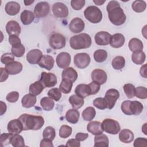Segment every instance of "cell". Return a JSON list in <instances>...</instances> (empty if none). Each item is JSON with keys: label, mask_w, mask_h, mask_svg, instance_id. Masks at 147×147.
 <instances>
[{"label": "cell", "mask_w": 147, "mask_h": 147, "mask_svg": "<svg viewBox=\"0 0 147 147\" xmlns=\"http://www.w3.org/2000/svg\"><path fill=\"white\" fill-rule=\"evenodd\" d=\"M109 19L110 22L116 26L123 24L126 20V17L120 4L117 1H110L106 7Z\"/></svg>", "instance_id": "1"}, {"label": "cell", "mask_w": 147, "mask_h": 147, "mask_svg": "<svg viewBox=\"0 0 147 147\" xmlns=\"http://www.w3.org/2000/svg\"><path fill=\"white\" fill-rule=\"evenodd\" d=\"M18 119L22 125L23 130H37L40 129L44 124V118L40 115L23 114L20 116Z\"/></svg>", "instance_id": "2"}, {"label": "cell", "mask_w": 147, "mask_h": 147, "mask_svg": "<svg viewBox=\"0 0 147 147\" xmlns=\"http://www.w3.org/2000/svg\"><path fill=\"white\" fill-rule=\"evenodd\" d=\"M91 42L90 36L84 33L72 36L69 40L70 47L75 50L88 48L91 46Z\"/></svg>", "instance_id": "3"}, {"label": "cell", "mask_w": 147, "mask_h": 147, "mask_svg": "<svg viewBox=\"0 0 147 147\" xmlns=\"http://www.w3.org/2000/svg\"><path fill=\"white\" fill-rule=\"evenodd\" d=\"M144 109L142 104L137 100H126L121 104V110L126 115H137L141 113Z\"/></svg>", "instance_id": "4"}, {"label": "cell", "mask_w": 147, "mask_h": 147, "mask_svg": "<svg viewBox=\"0 0 147 147\" xmlns=\"http://www.w3.org/2000/svg\"><path fill=\"white\" fill-rule=\"evenodd\" d=\"M84 15L85 18L92 24L99 23L102 19L101 10L95 6L87 7L84 11Z\"/></svg>", "instance_id": "5"}, {"label": "cell", "mask_w": 147, "mask_h": 147, "mask_svg": "<svg viewBox=\"0 0 147 147\" xmlns=\"http://www.w3.org/2000/svg\"><path fill=\"white\" fill-rule=\"evenodd\" d=\"M101 126L103 131L110 134H117L121 130L118 122L110 118L104 119L101 123Z\"/></svg>", "instance_id": "6"}, {"label": "cell", "mask_w": 147, "mask_h": 147, "mask_svg": "<svg viewBox=\"0 0 147 147\" xmlns=\"http://www.w3.org/2000/svg\"><path fill=\"white\" fill-rule=\"evenodd\" d=\"M49 44L50 47L54 49H62L65 46V38L60 33H53L49 37Z\"/></svg>", "instance_id": "7"}, {"label": "cell", "mask_w": 147, "mask_h": 147, "mask_svg": "<svg viewBox=\"0 0 147 147\" xmlns=\"http://www.w3.org/2000/svg\"><path fill=\"white\" fill-rule=\"evenodd\" d=\"M119 98V93L117 90L114 88L108 90L106 91L104 98L107 104V108L108 109H112Z\"/></svg>", "instance_id": "8"}, {"label": "cell", "mask_w": 147, "mask_h": 147, "mask_svg": "<svg viewBox=\"0 0 147 147\" xmlns=\"http://www.w3.org/2000/svg\"><path fill=\"white\" fill-rule=\"evenodd\" d=\"M74 61L76 67L80 69H84L90 64L91 59L86 53H79L75 55Z\"/></svg>", "instance_id": "9"}, {"label": "cell", "mask_w": 147, "mask_h": 147, "mask_svg": "<svg viewBox=\"0 0 147 147\" xmlns=\"http://www.w3.org/2000/svg\"><path fill=\"white\" fill-rule=\"evenodd\" d=\"M44 87H52L57 84L56 76L51 72H42L41 74V78L39 80Z\"/></svg>", "instance_id": "10"}, {"label": "cell", "mask_w": 147, "mask_h": 147, "mask_svg": "<svg viewBox=\"0 0 147 147\" xmlns=\"http://www.w3.org/2000/svg\"><path fill=\"white\" fill-rule=\"evenodd\" d=\"M53 15L57 18H65L68 15L67 6L62 2H56L52 6Z\"/></svg>", "instance_id": "11"}, {"label": "cell", "mask_w": 147, "mask_h": 147, "mask_svg": "<svg viewBox=\"0 0 147 147\" xmlns=\"http://www.w3.org/2000/svg\"><path fill=\"white\" fill-rule=\"evenodd\" d=\"M50 11L49 5L47 2H40L37 3L34 9V14L36 17L41 18L47 16Z\"/></svg>", "instance_id": "12"}, {"label": "cell", "mask_w": 147, "mask_h": 147, "mask_svg": "<svg viewBox=\"0 0 147 147\" xmlns=\"http://www.w3.org/2000/svg\"><path fill=\"white\" fill-rule=\"evenodd\" d=\"M71 55L67 52H61L58 54L56 59V62L57 66L61 68H65L69 66L71 63Z\"/></svg>", "instance_id": "13"}, {"label": "cell", "mask_w": 147, "mask_h": 147, "mask_svg": "<svg viewBox=\"0 0 147 147\" xmlns=\"http://www.w3.org/2000/svg\"><path fill=\"white\" fill-rule=\"evenodd\" d=\"M91 79L93 82L103 84L107 80V74L105 71L101 69H95L91 72Z\"/></svg>", "instance_id": "14"}, {"label": "cell", "mask_w": 147, "mask_h": 147, "mask_svg": "<svg viewBox=\"0 0 147 147\" xmlns=\"http://www.w3.org/2000/svg\"><path fill=\"white\" fill-rule=\"evenodd\" d=\"M85 27L84 21L79 17H76L72 19L69 25V30L74 33H78L82 32Z\"/></svg>", "instance_id": "15"}, {"label": "cell", "mask_w": 147, "mask_h": 147, "mask_svg": "<svg viewBox=\"0 0 147 147\" xmlns=\"http://www.w3.org/2000/svg\"><path fill=\"white\" fill-rule=\"evenodd\" d=\"M111 35L105 31H100L95 35V41L98 45H107L110 44Z\"/></svg>", "instance_id": "16"}, {"label": "cell", "mask_w": 147, "mask_h": 147, "mask_svg": "<svg viewBox=\"0 0 147 147\" xmlns=\"http://www.w3.org/2000/svg\"><path fill=\"white\" fill-rule=\"evenodd\" d=\"M42 56V53L40 49H32L26 55V60L31 64H38Z\"/></svg>", "instance_id": "17"}, {"label": "cell", "mask_w": 147, "mask_h": 147, "mask_svg": "<svg viewBox=\"0 0 147 147\" xmlns=\"http://www.w3.org/2000/svg\"><path fill=\"white\" fill-rule=\"evenodd\" d=\"M7 130L13 134H19L23 130V126L21 121L18 119L11 120L7 124Z\"/></svg>", "instance_id": "18"}, {"label": "cell", "mask_w": 147, "mask_h": 147, "mask_svg": "<svg viewBox=\"0 0 147 147\" xmlns=\"http://www.w3.org/2000/svg\"><path fill=\"white\" fill-rule=\"evenodd\" d=\"M6 30L9 36H18L21 33V26L16 21L11 20L7 22L6 25Z\"/></svg>", "instance_id": "19"}, {"label": "cell", "mask_w": 147, "mask_h": 147, "mask_svg": "<svg viewBox=\"0 0 147 147\" xmlns=\"http://www.w3.org/2000/svg\"><path fill=\"white\" fill-rule=\"evenodd\" d=\"M62 80L75 82L78 78V73L72 67H67L64 68L61 74Z\"/></svg>", "instance_id": "20"}, {"label": "cell", "mask_w": 147, "mask_h": 147, "mask_svg": "<svg viewBox=\"0 0 147 147\" xmlns=\"http://www.w3.org/2000/svg\"><path fill=\"white\" fill-rule=\"evenodd\" d=\"M55 60L53 57L48 55H43L38 63L40 67L45 68L48 71H50L53 68Z\"/></svg>", "instance_id": "21"}, {"label": "cell", "mask_w": 147, "mask_h": 147, "mask_svg": "<svg viewBox=\"0 0 147 147\" xmlns=\"http://www.w3.org/2000/svg\"><path fill=\"white\" fill-rule=\"evenodd\" d=\"M125 42L124 36L121 33H115L111 36L110 44L113 48H119L122 47Z\"/></svg>", "instance_id": "22"}, {"label": "cell", "mask_w": 147, "mask_h": 147, "mask_svg": "<svg viewBox=\"0 0 147 147\" xmlns=\"http://www.w3.org/2000/svg\"><path fill=\"white\" fill-rule=\"evenodd\" d=\"M5 69L10 75H17L22 70V64L17 61H14L5 65Z\"/></svg>", "instance_id": "23"}, {"label": "cell", "mask_w": 147, "mask_h": 147, "mask_svg": "<svg viewBox=\"0 0 147 147\" xmlns=\"http://www.w3.org/2000/svg\"><path fill=\"white\" fill-rule=\"evenodd\" d=\"M20 5L15 1L7 2L5 7L6 13L9 16H15L18 14L20 10Z\"/></svg>", "instance_id": "24"}, {"label": "cell", "mask_w": 147, "mask_h": 147, "mask_svg": "<svg viewBox=\"0 0 147 147\" xmlns=\"http://www.w3.org/2000/svg\"><path fill=\"white\" fill-rule=\"evenodd\" d=\"M87 130L88 132L95 136L102 134L103 132V130L101 126V123L95 121H91L88 123Z\"/></svg>", "instance_id": "25"}, {"label": "cell", "mask_w": 147, "mask_h": 147, "mask_svg": "<svg viewBox=\"0 0 147 147\" xmlns=\"http://www.w3.org/2000/svg\"><path fill=\"white\" fill-rule=\"evenodd\" d=\"M75 92L76 95L82 98H85L91 95L90 87L86 84H78L75 89Z\"/></svg>", "instance_id": "26"}, {"label": "cell", "mask_w": 147, "mask_h": 147, "mask_svg": "<svg viewBox=\"0 0 147 147\" xmlns=\"http://www.w3.org/2000/svg\"><path fill=\"white\" fill-rule=\"evenodd\" d=\"M133 133L129 129H123L119 133V140L125 144L131 142L134 139Z\"/></svg>", "instance_id": "27"}, {"label": "cell", "mask_w": 147, "mask_h": 147, "mask_svg": "<svg viewBox=\"0 0 147 147\" xmlns=\"http://www.w3.org/2000/svg\"><path fill=\"white\" fill-rule=\"evenodd\" d=\"M36 96L32 94H28L25 95L22 99L21 103L23 107L25 108H30L34 106L36 103Z\"/></svg>", "instance_id": "28"}, {"label": "cell", "mask_w": 147, "mask_h": 147, "mask_svg": "<svg viewBox=\"0 0 147 147\" xmlns=\"http://www.w3.org/2000/svg\"><path fill=\"white\" fill-rule=\"evenodd\" d=\"M80 113L75 109L68 110L65 114L66 120L72 124L76 123L79 119Z\"/></svg>", "instance_id": "29"}, {"label": "cell", "mask_w": 147, "mask_h": 147, "mask_svg": "<svg viewBox=\"0 0 147 147\" xmlns=\"http://www.w3.org/2000/svg\"><path fill=\"white\" fill-rule=\"evenodd\" d=\"M109 145V138L103 134L95 135L94 137L95 147H108Z\"/></svg>", "instance_id": "30"}, {"label": "cell", "mask_w": 147, "mask_h": 147, "mask_svg": "<svg viewBox=\"0 0 147 147\" xmlns=\"http://www.w3.org/2000/svg\"><path fill=\"white\" fill-rule=\"evenodd\" d=\"M34 14L32 11L28 10L22 11L20 16L21 21L25 25L30 24L34 21Z\"/></svg>", "instance_id": "31"}, {"label": "cell", "mask_w": 147, "mask_h": 147, "mask_svg": "<svg viewBox=\"0 0 147 147\" xmlns=\"http://www.w3.org/2000/svg\"><path fill=\"white\" fill-rule=\"evenodd\" d=\"M128 46L130 50L133 52L138 51H142L144 48V45L141 40L137 38H131L129 42Z\"/></svg>", "instance_id": "32"}, {"label": "cell", "mask_w": 147, "mask_h": 147, "mask_svg": "<svg viewBox=\"0 0 147 147\" xmlns=\"http://www.w3.org/2000/svg\"><path fill=\"white\" fill-rule=\"evenodd\" d=\"M44 88L45 87L42 84V83L40 80H38L30 85L29 91L30 94H32L36 96L41 94L44 89Z\"/></svg>", "instance_id": "33"}, {"label": "cell", "mask_w": 147, "mask_h": 147, "mask_svg": "<svg viewBox=\"0 0 147 147\" xmlns=\"http://www.w3.org/2000/svg\"><path fill=\"white\" fill-rule=\"evenodd\" d=\"M145 54L142 51L134 52L131 55V60L133 62L137 65L142 64L145 62Z\"/></svg>", "instance_id": "34"}, {"label": "cell", "mask_w": 147, "mask_h": 147, "mask_svg": "<svg viewBox=\"0 0 147 147\" xmlns=\"http://www.w3.org/2000/svg\"><path fill=\"white\" fill-rule=\"evenodd\" d=\"M69 102L72 105L73 109H79L84 105L83 98L78 96L77 95H72L69 98Z\"/></svg>", "instance_id": "35"}, {"label": "cell", "mask_w": 147, "mask_h": 147, "mask_svg": "<svg viewBox=\"0 0 147 147\" xmlns=\"http://www.w3.org/2000/svg\"><path fill=\"white\" fill-rule=\"evenodd\" d=\"M40 105L44 110L51 111L53 109L55 103L54 101H53L52 99H51V98L45 96L41 99Z\"/></svg>", "instance_id": "36"}, {"label": "cell", "mask_w": 147, "mask_h": 147, "mask_svg": "<svg viewBox=\"0 0 147 147\" xmlns=\"http://www.w3.org/2000/svg\"><path fill=\"white\" fill-rule=\"evenodd\" d=\"M96 115V111L93 107H87L82 112V117L84 121H91Z\"/></svg>", "instance_id": "37"}, {"label": "cell", "mask_w": 147, "mask_h": 147, "mask_svg": "<svg viewBox=\"0 0 147 147\" xmlns=\"http://www.w3.org/2000/svg\"><path fill=\"white\" fill-rule=\"evenodd\" d=\"M111 64L115 69H121L125 65V59L123 56H116L113 59Z\"/></svg>", "instance_id": "38"}, {"label": "cell", "mask_w": 147, "mask_h": 147, "mask_svg": "<svg viewBox=\"0 0 147 147\" xmlns=\"http://www.w3.org/2000/svg\"><path fill=\"white\" fill-rule=\"evenodd\" d=\"M107 57V52L104 49H98L94 53V58L97 63L104 62Z\"/></svg>", "instance_id": "39"}, {"label": "cell", "mask_w": 147, "mask_h": 147, "mask_svg": "<svg viewBox=\"0 0 147 147\" xmlns=\"http://www.w3.org/2000/svg\"><path fill=\"white\" fill-rule=\"evenodd\" d=\"M131 7L133 10L137 13L143 12L146 7V2L144 1H134L131 5Z\"/></svg>", "instance_id": "40"}, {"label": "cell", "mask_w": 147, "mask_h": 147, "mask_svg": "<svg viewBox=\"0 0 147 147\" xmlns=\"http://www.w3.org/2000/svg\"><path fill=\"white\" fill-rule=\"evenodd\" d=\"M11 144L14 147H22L25 146L24 138L19 134H13L11 140Z\"/></svg>", "instance_id": "41"}, {"label": "cell", "mask_w": 147, "mask_h": 147, "mask_svg": "<svg viewBox=\"0 0 147 147\" xmlns=\"http://www.w3.org/2000/svg\"><path fill=\"white\" fill-rule=\"evenodd\" d=\"M11 53L16 57H22L25 52V48L23 44H19L18 45L12 46L11 47Z\"/></svg>", "instance_id": "42"}, {"label": "cell", "mask_w": 147, "mask_h": 147, "mask_svg": "<svg viewBox=\"0 0 147 147\" xmlns=\"http://www.w3.org/2000/svg\"><path fill=\"white\" fill-rule=\"evenodd\" d=\"M55 136H56L55 130L52 126L46 127L42 132L43 138H46L51 141H53L55 138Z\"/></svg>", "instance_id": "43"}, {"label": "cell", "mask_w": 147, "mask_h": 147, "mask_svg": "<svg viewBox=\"0 0 147 147\" xmlns=\"http://www.w3.org/2000/svg\"><path fill=\"white\" fill-rule=\"evenodd\" d=\"M73 83L70 81L62 80L59 86L60 91L64 94H68L71 92Z\"/></svg>", "instance_id": "44"}, {"label": "cell", "mask_w": 147, "mask_h": 147, "mask_svg": "<svg viewBox=\"0 0 147 147\" xmlns=\"http://www.w3.org/2000/svg\"><path fill=\"white\" fill-rule=\"evenodd\" d=\"M123 91L126 95V96L129 98H133L135 96V90L136 88L131 83L125 84L123 87Z\"/></svg>", "instance_id": "45"}, {"label": "cell", "mask_w": 147, "mask_h": 147, "mask_svg": "<svg viewBox=\"0 0 147 147\" xmlns=\"http://www.w3.org/2000/svg\"><path fill=\"white\" fill-rule=\"evenodd\" d=\"M72 131V129L71 126L66 125H63L60 128L59 136L62 138H66L71 136Z\"/></svg>", "instance_id": "46"}, {"label": "cell", "mask_w": 147, "mask_h": 147, "mask_svg": "<svg viewBox=\"0 0 147 147\" xmlns=\"http://www.w3.org/2000/svg\"><path fill=\"white\" fill-rule=\"evenodd\" d=\"M48 96L51 99L55 100V101H59L61 97V93L59 88H53L49 90L48 92Z\"/></svg>", "instance_id": "47"}, {"label": "cell", "mask_w": 147, "mask_h": 147, "mask_svg": "<svg viewBox=\"0 0 147 147\" xmlns=\"http://www.w3.org/2000/svg\"><path fill=\"white\" fill-rule=\"evenodd\" d=\"M13 134L9 133H2L0 137V144L1 146H6L11 144V140Z\"/></svg>", "instance_id": "48"}, {"label": "cell", "mask_w": 147, "mask_h": 147, "mask_svg": "<svg viewBox=\"0 0 147 147\" xmlns=\"http://www.w3.org/2000/svg\"><path fill=\"white\" fill-rule=\"evenodd\" d=\"M135 95L136 97L145 99L147 98V90L146 88L142 86L137 87L135 90Z\"/></svg>", "instance_id": "49"}, {"label": "cell", "mask_w": 147, "mask_h": 147, "mask_svg": "<svg viewBox=\"0 0 147 147\" xmlns=\"http://www.w3.org/2000/svg\"><path fill=\"white\" fill-rule=\"evenodd\" d=\"M93 105L98 109L104 110L107 108V104L104 98H97L93 101Z\"/></svg>", "instance_id": "50"}, {"label": "cell", "mask_w": 147, "mask_h": 147, "mask_svg": "<svg viewBox=\"0 0 147 147\" xmlns=\"http://www.w3.org/2000/svg\"><path fill=\"white\" fill-rule=\"evenodd\" d=\"M1 62L6 65L14 61V56L11 53H5L1 57Z\"/></svg>", "instance_id": "51"}, {"label": "cell", "mask_w": 147, "mask_h": 147, "mask_svg": "<svg viewBox=\"0 0 147 147\" xmlns=\"http://www.w3.org/2000/svg\"><path fill=\"white\" fill-rule=\"evenodd\" d=\"M85 2L84 0H72L71 1V5L74 10H79L84 7Z\"/></svg>", "instance_id": "52"}, {"label": "cell", "mask_w": 147, "mask_h": 147, "mask_svg": "<svg viewBox=\"0 0 147 147\" xmlns=\"http://www.w3.org/2000/svg\"><path fill=\"white\" fill-rule=\"evenodd\" d=\"M19 98V93L17 91H12L9 92L6 97V100L10 103L16 102Z\"/></svg>", "instance_id": "53"}, {"label": "cell", "mask_w": 147, "mask_h": 147, "mask_svg": "<svg viewBox=\"0 0 147 147\" xmlns=\"http://www.w3.org/2000/svg\"><path fill=\"white\" fill-rule=\"evenodd\" d=\"M133 146L134 147H146L147 140L145 138L138 137L134 140Z\"/></svg>", "instance_id": "54"}, {"label": "cell", "mask_w": 147, "mask_h": 147, "mask_svg": "<svg viewBox=\"0 0 147 147\" xmlns=\"http://www.w3.org/2000/svg\"><path fill=\"white\" fill-rule=\"evenodd\" d=\"M90 88L91 95H94L98 92L100 90V84L95 82H92L89 84H88Z\"/></svg>", "instance_id": "55"}, {"label": "cell", "mask_w": 147, "mask_h": 147, "mask_svg": "<svg viewBox=\"0 0 147 147\" xmlns=\"http://www.w3.org/2000/svg\"><path fill=\"white\" fill-rule=\"evenodd\" d=\"M9 42L11 46H14L21 43L20 38L16 35H11L9 37Z\"/></svg>", "instance_id": "56"}, {"label": "cell", "mask_w": 147, "mask_h": 147, "mask_svg": "<svg viewBox=\"0 0 147 147\" xmlns=\"http://www.w3.org/2000/svg\"><path fill=\"white\" fill-rule=\"evenodd\" d=\"M65 146L68 147H79L80 146V143L77 139L72 138L67 141Z\"/></svg>", "instance_id": "57"}, {"label": "cell", "mask_w": 147, "mask_h": 147, "mask_svg": "<svg viewBox=\"0 0 147 147\" xmlns=\"http://www.w3.org/2000/svg\"><path fill=\"white\" fill-rule=\"evenodd\" d=\"M1 78H0V82H3L8 78L9 73L5 69V68L1 67Z\"/></svg>", "instance_id": "58"}, {"label": "cell", "mask_w": 147, "mask_h": 147, "mask_svg": "<svg viewBox=\"0 0 147 147\" xmlns=\"http://www.w3.org/2000/svg\"><path fill=\"white\" fill-rule=\"evenodd\" d=\"M52 141H51L49 140H48V139H46V138H43L40 142V146L41 147H45V146L53 147V145Z\"/></svg>", "instance_id": "59"}, {"label": "cell", "mask_w": 147, "mask_h": 147, "mask_svg": "<svg viewBox=\"0 0 147 147\" xmlns=\"http://www.w3.org/2000/svg\"><path fill=\"white\" fill-rule=\"evenodd\" d=\"M88 137V133H78L75 136V138L79 141H83L86 140Z\"/></svg>", "instance_id": "60"}, {"label": "cell", "mask_w": 147, "mask_h": 147, "mask_svg": "<svg viewBox=\"0 0 147 147\" xmlns=\"http://www.w3.org/2000/svg\"><path fill=\"white\" fill-rule=\"evenodd\" d=\"M140 75L142 77L144 78H146V64H144L142 65L140 70Z\"/></svg>", "instance_id": "61"}, {"label": "cell", "mask_w": 147, "mask_h": 147, "mask_svg": "<svg viewBox=\"0 0 147 147\" xmlns=\"http://www.w3.org/2000/svg\"><path fill=\"white\" fill-rule=\"evenodd\" d=\"M1 103V115H2L6 111V105L2 101L0 102Z\"/></svg>", "instance_id": "62"}, {"label": "cell", "mask_w": 147, "mask_h": 147, "mask_svg": "<svg viewBox=\"0 0 147 147\" xmlns=\"http://www.w3.org/2000/svg\"><path fill=\"white\" fill-rule=\"evenodd\" d=\"M94 3H95L96 5H103L105 2V1H99V0H96V1H93Z\"/></svg>", "instance_id": "63"}, {"label": "cell", "mask_w": 147, "mask_h": 147, "mask_svg": "<svg viewBox=\"0 0 147 147\" xmlns=\"http://www.w3.org/2000/svg\"><path fill=\"white\" fill-rule=\"evenodd\" d=\"M34 2V1H24V3L25 6H28V5H31V3H33Z\"/></svg>", "instance_id": "64"}]
</instances>
